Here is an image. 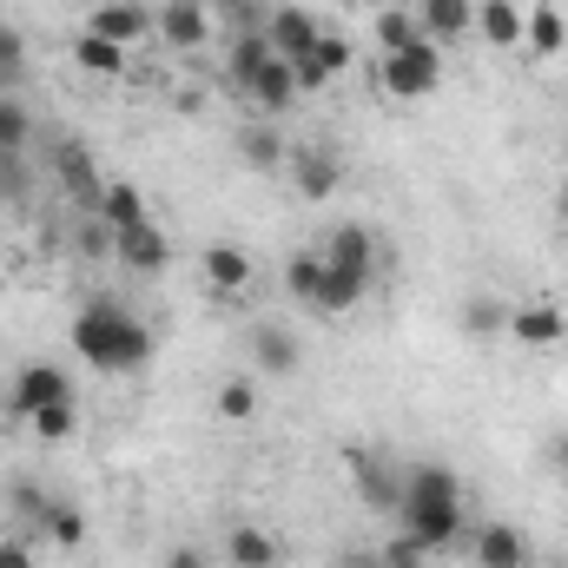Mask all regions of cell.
I'll list each match as a JSON object with an SVG mask.
<instances>
[{"instance_id": "obj_1", "label": "cell", "mask_w": 568, "mask_h": 568, "mask_svg": "<svg viewBox=\"0 0 568 568\" xmlns=\"http://www.w3.org/2000/svg\"><path fill=\"white\" fill-rule=\"evenodd\" d=\"M73 351L100 377H133V371H145V357H152V324H145L140 311H126L120 297H93L73 317Z\"/></svg>"}, {"instance_id": "obj_2", "label": "cell", "mask_w": 568, "mask_h": 568, "mask_svg": "<svg viewBox=\"0 0 568 568\" xmlns=\"http://www.w3.org/2000/svg\"><path fill=\"white\" fill-rule=\"evenodd\" d=\"M397 523L424 542L429 556L456 549V536H463V476L443 469V463H410V469H404Z\"/></svg>"}, {"instance_id": "obj_3", "label": "cell", "mask_w": 568, "mask_h": 568, "mask_svg": "<svg viewBox=\"0 0 568 568\" xmlns=\"http://www.w3.org/2000/svg\"><path fill=\"white\" fill-rule=\"evenodd\" d=\"M377 80H384V93H390V100H429V93L443 87V47L424 33L417 47H404V53H384Z\"/></svg>"}, {"instance_id": "obj_4", "label": "cell", "mask_w": 568, "mask_h": 568, "mask_svg": "<svg viewBox=\"0 0 568 568\" xmlns=\"http://www.w3.org/2000/svg\"><path fill=\"white\" fill-rule=\"evenodd\" d=\"M344 463H351V476H357L364 509H371V516H397V503H404V463H390L384 449H364V443H357Z\"/></svg>"}, {"instance_id": "obj_5", "label": "cell", "mask_w": 568, "mask_h": 568, "mask_svg": "<svg viewBox=\"0 0 568 568\" xmlns=\"http://www.w3.org/2000/svg\"><path fill=\"white\" fill-rule=\"evenodd\" d=\"M60 397H73V377H67L60 364H20V371H13V390H7V410L27 424L33 410H47V404H60Z\"/></svg>"}, {"instance_id": "obj_6", "label": "cell", "mask_w": 568, "mask_h": 568, "mask_svg": "<svg viewBox=\"0 0 568 568\" xmlns=\"http://www.w3.org/2000/svg\"><path fill=\"white\" fill-rule=\"evenodd\" d=\"M152 33L172 53H192V47L212 40V7L205 0H165V7H152Z\"/></svg>"}, {"instance_id": "obj_7", "label": "cell", "mask_w": 568, "mask_h": 568, "mask_svg": "<svg viewBox=\"0 0 568 568\" xmlns=\"http://www.w3.org/2000/svg\"><path fill=\"white\" fill-rule=\"evenodd\" d=\"M503 337H516L523 351H556L568 337V317H562V304L556 297H529V304H516L509 311V331Z\"/></svg>"}, {"instance_id": "obj_8", "label": "cell", "mask_w": 568, "mask_h": 568, "mask_svg": "<svg viewBox=\"0 0 568 568\" xmlns=\"http://www.w3.org/2000/svg\"><path fill=\"white\" fill-rule=\"evenodd\" d=\"M87 33H100V40H113V47H140L145 33H152V7L145 0H100L93 13H87Z\"/></svg>"}, {"instance_id": "obj_9", "label": "cell", "mask_w": 568, "mask_h": 568, "mask_svg": "<svg viewBox=\"0 0 568 568\" xmlns=\"http://www.w3.org/2000/svg\"><path fill=\"white\" fill-rule=\"evenodd\" d=\"M317 33H324V20H317L311 7H297V0L272 7V20H265V40H272L278 60H304V53L317 47Z\"/></svg>"}, {"instance_id": "obj_10", "label": "cell", "mask_w": 568, "mask_h": 568, "mask_svg": "<svg viewBox=\"0 0 568 568\" xmlns=\"http://www.w3.org/2000/svg\"><path fill=\"white\" fill-rule=\"evenodd\" d=\"M113 258H120L126 272H140V278H159V272L172 265V239H165L152 219H140V225H126V232L113 239Z\"/></svg>"}, {"instance_id": "obj_11", "label": "cell", "mask_w": 568, "mask_h": 568, "mask_svg": "<svg viewBox=\"0 0 568 568\" xmlns=\"http://www.w3.org/2000/svg\"><path fill=\"white\" fill-rule=\"evenodd\" d=\"M53 179H60V192L67 199H80V205H100V185H106V172L93 165V152L80 140H60L53 145Z\"/></svg>"}, {"instance_id": "obj_12", "label": "cell", "mask_w": 568, "mask_h": 568, "mask_svg": "<svg viewBox=\"0 0 568 568\" xmlns=\"http://www.w3.org/2000/svg\"><path fill=\"white\" fill-rule=\"evenodd\" d=\"M291 179H297V192H304L311 205H324V199L344 185V159H337L331 145H297V152H291Z\"/></svg>"}, {"instance_id": "obj_13", "label": "cell", "mask_w": 568, "mask_h": 568, "mask_svg": "<svg viewBox=\"0 0 568 568\" xmlns=\"http://www.w3.org/2000/svg\"><path fill=\"white\" fill-rule=\"evenodd\" d=\"M317 252H324V265H344V272H364V278H377V239H371V225H357V219L331 225Z\"/></svg>"}, {"instance_id": "obj_14", "label": "cell", "mask_w": 568, "mask_h": 568, "mask_svg": "<svg viewBox=\"0 0 568 568\" xmlns=\"http://www.w3.org/2000/svg\"><path fill=\"white\" fill-rule=\"evenodd\" d=\"M199 272H205V284H212L219 297H245V291H252V278H258L252 252H239V245H225V239L199 252Z\"/></svg>"}, {"instance_id": "obj_15", "label": "cell", "mask_w": 568, "mask_h": 568, "mask_svg": "<svg viewBox=\"0 0 568 568\" xmlns=\"http://www.w3.org/2000/svg\"><path fill=\"white\" fill-rule=\"evenodd\" d=\"M469 556H476V568H529V536L516 523H483Z\"/></svg>"}, {"instance_id": "obj_16", "label": "cell", "mask_w": 568, "mask_h": 568, "mask_svg": "<svg viewBox=\"0 0 568 568\" xmlns=\"http://www.w3.org/2000/svg\"><path fill=\"white\" fill-rule=\"evenodd\" d=\"M225 556H232V568H284V542L272 529H258V523H232L225 529Z\"/></svg>"}, {"instance_id": "obj_17", "label": "cell", "mask_w": 568, "mask_h": 568, "mask_svg": "<svg viewBox=\"0 0 568 568\" xmlns=\"http://www.w3.org/2000/svg\"><path fill=\"white\" fill-rule=\"evenodd\" d=\"M523 0H483L476 7V33L496 47V53H509V47H523Z\"/></svg>"}, {"instance_id": "obj_18", "label": "cell", "mask_w": 568, "mask_h": 568, "mask_svg": "<svg viewBox=\"0 0 568 568\" xmlns=\"http://www.w3.org/2000/svg\"><path fill=\"white\" fill-rule=\"evenodd\" d=\"M523 47H529L536 60H556V53L568 47L562 7H549V0H542V7H529V13H523Z\"/></svg>"}, {"instance_id": "obj_19", "label": "cell", "mask_w": 568, "mask_h": 568, "mask_svg": "<svg viewBox=\"0 0 568 568\" xmlns=\"http://www.w3.org/2000/svg\"><path fill=\"white\" fill-rule=\"evenodd\" d=\"M252 364L265 371V377H291L304 357H297V337L291 331H278V324H258L252 331Z\"/></svg>"}, {"instance_id": "obj_20", "label": "cell", "mask_w": 568, "mask_h": 568, "mask_svg": "<svg viewBox=\"0 0 568 568\" xmlns=\"http://www.w3.org/2000/svg\"><path fill=\"white\" fill-rule=\"evenodd\" d=\"M93 212H100V219H106L113 232H126V225L152 219V212H145V192L133 185V179H106V185H100V205H93Z\"/></svg>"}, {"instance_id": "obj_21", "label": "cell", "mask_w": 568, "mask_h": 568, "mask_svg": "<svg viewBox=\"0 0 568 568\" xmlns=\"http://www.w3.org/2000/svg\"><path fill=\"white\" fill-rule=\"evenodd\" d=\"M272 60H278V53H272L265 33H232V47H225V73H232V87H252Z\"/></svg>"}, {"instance_id": "obj_22", "label": "cell", "mask_w": 568, "mask_h": 568, "mask_svg": "<svg viewBox=\"0 0 568 568\" xmlns=\"http://www.w3.org/2000/svg\"><path fill=\"white\" fill-rule=\"evenodd\" d=\"M245 93H252V106H258V113H291V106L304 100V93H297V80H291V60H272Z\"/></svg>"}, {"instance_id": "obj_23", "label": "cell", "mask_w": 568, "mask_h": 568, "mask_svg": "<svg viewBox=\"0 0 568 568\" xmlns=\"http://www.w3.org/2000/svg\"><path fill=\"white\" fill-rule=\"evenodd\" d=\"M417 27H424L429 40H456V33L476 27V0H424L417 7Z\"/></svg>"}, {"instance_id": "obj_24", "label": "cell", "mask_w": 568, "mask_h": 568, "mask_svg": "<svg viewBox=\"0 0 568 568\" xmlns=\"http://www.w3.org/2000/svg\"><path fill=\"white\" fill-rule=\"evenodd\" d=\"M73 67L93 73V80H120V73H126V47L100 40V33H80V40H73Z\"/></svg>"}, {"instance_id": "obj_25", "label": "cell", "mask_w": 568, "mask_h": 568, "mask_svg": "<svg viewBox=\"0 0 568 568\" xmlns=\"http://www.w3.org/2000/svg\"><path fill=\"white\" fill-rule=\"evenodd\" d=\"M503 331H509V304H503L496 291H476V297L463 304V337L489 344V337H503Z\"/></svg>"}, {"instance_id": "obj_26", "label": "cell", "mask_w": 568, "mask_h": 568, "mask_svg": "<svg viewBox=\"0 0 568 568\" xmlns=\"http://www.w3.org/2000/svg\"><path fill=\"white\" fill-rule=\"evenodd\" d=\"M40 536H47L53 549H80V542H87V509L67 503V496H53L47 516H40Z\"/></svg>"}, {"instance_id": "obj_27", "label": "cell", "mask_w": 568, "mask_h": 568, "mask_svg": "<svg viewBox=\"0 0 568 568\" xmlns=\"http://www.w3.org/2000/svg\"><path fill=\"white\" fill-rule=\"evenodd\" d=\"M364 291H371V278L364 272H344V265H324V291H317V311H357L364 304Z\"/></svg>"}, {"instance_id": "obj_28", "label": "cell", "mask_w": 568, "mask_h": 568, "mask_svg": "<svg viewBox=\"0 0 568 568\" xmlns=\"http://www.w3.org/2000/svg\"><path fill=\"white\" fill-rule=\"evenodd\" d=\"M239 159L252 172H278L284 165V133L278 126H239Z\"/></svg>"}, {"instance_id": "obj_29", "label": "cell", "mask_w": 568, "mask_h": 568, "mask_svg": "<svg viewBox=\"0 0 568 568\" xmlns=\"http://www.w3.org/2000/svg\"><path fill=\"white\" fill-rule=\"evenodd\" d=\"M284 291H291L297 304L317 311V291H324V252H297V258H284Z\"/></svg>"}, {"instance_id": "obj_30", "label": "cell", "mask_w": 568, "mask_h": 568, "mask_svg": "<svg viewBox=\"0 0 568 568\" xmlns=\"http://www.w3.org/2000/svg\"><path fill=\"white\" fill-rule=\"evenodd\" d=\"M27 429H33L40 443H73V436H80V404H73V397H60V404L33 410V417H27Z\"/></svg>"}, {"instance_id": "obj_31", "label": "cell", "mask_w": 568, "mask_h": 568, "mask_svg": "<svg viewBox=\"0 0 568 568\" xmlns=\"http://www.w3.org/2000/svg\"><path fill=\"white\" fill-rule=\"evenodd\" d=\"M212 410H219L225 424H252V417H258V384H252V377H225L219 397H212Z\"/></svg>"}, {"instance_id": "obj_32", "label": "cell", "mask_w": 568, "mask_h": 568, "mask_svg": "<svg viewBox=\"0 0 568 568\" xmlns=\"http://www.w3.org/2000/svg\"><path fill=\"white\" fill-rule=\"evenodd\" d=\"M417 40H424L417 13H404V7H377V47H384V53H404V47H417Z\"/></svg>"}, {"instance_id": "obj_33", "label": "cell", "mask_w": 568, "mask_h": 568, "mask_svg": "<svg viewBox=\"0 0 568 568\" xmlns=\"http://www.w3.org/2000/svg\"><path fill=\"white\" fill-rule=\"evenodd\" d=\"M27 140H33L27 100H20V93H0V152H27Z\"/></svg>"}, {"instance_id": "obj_34", "label": "cell", "mask_w": 568, "mask_h": 568, "mask_svg": "<svg viewBox=\"0 0 568 568\" xmlns=\"http://www.w3.org/2000/svg\"><path fill=\"white\" fill-rule=\"evenodd\" d=\"M20 87H27V40L20 27L0 20V93H20Z\"/></svg>"}, {"instance_id": "obj_35", "label": "cell", "mask_w": 568, "mask_h": 568, "mask_svg": "<svg viewBox=\"0 0 568 568\" xmlns=\"http://www.w3.org/2000/svg\"><path fill=\"white\" fill-rule=\"evenodd\" d=\"M304 60H311V67H317V73H324V80H344V73H351V40H344V33H331V27H324V33H317V47H311V53H304Z\"/></svg>"}, {"instance_id": "obj_36", "label": "cell", "mask_w": 568, "mask_h": 568, "mask_svg": "<svg viewBox=\"0 0 568 568\" xmlns=\"http://www.w3.org/2000/svg\"><path fill=\"white\" fill-rule=\"evenodd\" d=\"M33 179H27V152H0V205H27Z\"/></svg>"}, {"instance_id": "obj_37", "label": "cell", "mask_w": 568, "mask_h": 568, "mask_svg": "<svg viewBox=\"0 0 568 568\" xmlns=\"http://www.w3.org/2000/svg\"><path fill=\"white\" fill-rule=\"evenodd\" d=\"M377 556H384V568H429V549L410 536V529H397V536H390Z\"/></svg>"}, {"instance_id": "obj_38", "label": "cell", "mask_w": 568, "mask_h": 568, "mask_svg": "<svg viewBox=\"0 0 568 568\" xmlns=\"http://www.w3.org/2000/svg\"><path fill=\"white\" fill-rule=\"evenodd\" d=\"M113 239H120V232H113V225H106L100 212H93V219L80 225V252H87V258H113Z\"/></svg>"}, {"instance_id": "obj_39", "label": "cell", "mask_w": 568, "mask_h": 568, "mask_svg": "<svg viewBox=\"0 0 568 568\" xmlns=\"http://www.w3.org/2000/svg\"><path fill=\"white\" fill-rule=\"evenodd\" d=\"M7 503H13V509H20V516H27V523H40V516H47V503H53V496H47V489H40V483H13V489H7Z\"/></svg>"}, {"instance_id": "obj_40", "label": "cell", "mask_w": 568, "mask_h": 568, "mask_svg": "<svg viewBox=\"0 0 568 568\" xmlns=\"http://www.w3.org/2000/svg\"><path fill=\"white\" fill-rule=\"evenodd\" d=\"M0 568H40V562H33V549L20 536H0Z\"/></svg>"}, {"instance_id": "obj_41", "label": "cell", "mask_w": 568, "mask_h": 568, "mask_svg": "<svg viewBox=\"0 0 568 568\" xmlns=\"http://www.w3.org/2000/svg\"><path fill=\"white\" fill-rule=\"evenodd\" d=\"M331 568H384V556L377 549H364V542H351V549H337V562Z\"/></svg>"}, {"instance_id": "obj_42", "label": "cell", "mask_w": 568, "mask_h": 568, "mask_svg": "<svg viewBox=\"0 0 568 568\" xmlns=\"http://www.w3.org/2000/svg\"><path fill=\"white\" fill-rule=\"evenodd\" d=\"M159 568H212V562H205V549L179 542V549H165V562H159Z\"/></svg>"}, {"instance_id": "obj_43", "label": "cell", "mask_w": 568, "mask_h": 568, "mask_svg": "<svg viewBox=\"0 0 568 568\" xmlns=\"http://www.w3.org/2000/svg\"><path fill=\"white\" fill-rule=\"evenodd\" d=\"M556 456H562V463H568V429H562V436H556Z\"/></svg>"}, {"instance_id": "obj_44", "label": "cell", "mask_w": 568, "mask_h": 568, "mask_svg": "<svg viewBox=\"0 0 568 568\" xmlns=\"http://www.w3.org/2000/svg\"><path fill=\"white\" fill-rule=\"evenodd\" d=\"M556 212H562V225H568V185H562V199H556Z\"/></svg>"}, {"instance_id": "obj_45", "label": "cell", "mask_w": 568, "mask_h": 568, "mask_svg": "<svg viewBox=\"0 0 568 568\" xmlns=\"http://www.w3.org/2000/svg\"><path fill=\"white\" fill-rule=\"evenodd\" d=\"M351 7H390V0H351Z\"/></svg>"}]
</instances>
